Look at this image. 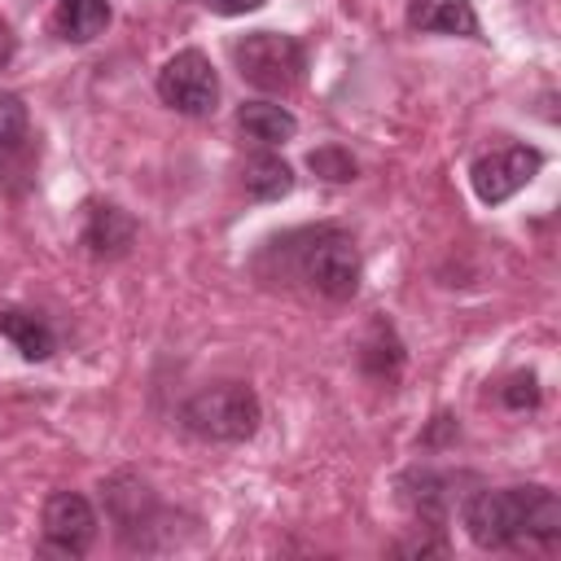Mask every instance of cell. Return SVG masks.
<instances>
[{"mask_svg": "<svg viewBox=\"0 0 561 561\" xmlns=\"http://www.w3.org/2000/svg\"><path fill=\"white\" fill-rule=\"evenodd\" d=\"M465 530L478 548H552L561 539V500L548 486L469 491L460 504Z\"/></svg>", "mask_w": 561, "mask_h": 561, "instance_id": "cell-1", "label": "cell"}, {"mask_svg": "<svg viewBox=\"0 0 561 561\" xmlns=\"http://www.w3.org/2000/svg\"><path fill=\"white\" fill-rule=\"evenodd\" d=\"M263 254H276L280 267L263 272L267 280H302L311 294L329 298V302H351L364 276V259L359 245L346 228L337 224H311V228H294L276 241H267Z\"/></svg>", "mask_w": 561, "mask_h": 561, "instance_id": "cell-2", "label": "cell"}, {"mask_svg": "<svg viewBox=\"0 0 561 561\" xmlns=\"http://www.w3.org/2000/svg\"><path fill=\"white\" fill-rule=\"evenodd\" d=\"M263 403L245 381H219L197 390L180 408V425L202 443H245L259 434Z\"/></svg>", "mask_w": 561, "mask_h": 561, "instance_id": "cell-3", "label": "cell"}, {"mask_svg": "<svg viewBox=\"0 0 561 561\" xmlns=\"http://www.w3.org/2000/svg\"><path fill=\"white\" fill-rule=\"evenodd\" d=\"M232 61L241 70V79L259 92H294L302 83L307 70V48L285 35V31H250L245 39H237Z\"/></svg>", "mask_w": 561, "mask_h": 561, "instance_id": "cell-4", "label": "cell"}, {"mask_svg": "<svg viewBox=\"0 0 561 561\" xmlns=\"http://www.w3.org/2000/svg\"><path fill=\"white\" fill-rule=\"evenodd\" d=\"M158 96L175 114L206 118L219 105V75L202 48H180L162 70H158Z\"/></svg>", "mask_w": 561, "mask_h": 561, "instance_id": "cell-5", "label": "cell"}, {"mask_svg": "<svg viewBox=\"0 0 561 561\" xmlns=\"http://www.w3.org/2000/svg\"><path fill=\"white\" fill-rule=\"evenodd\" d=\"M539 167H543V153L535 145H495V149L473 158L469 184H473L482 206H500L513 193H522L539 175Z\"/></svg>", "mask_w": 561, "mask_h": 561, "instance_id": "cell-6", "label": "cell"}, {"mask_svg": "<svg viewBox=\"0 0 561 561\" xmlns=\"http://www.w3.org/2000/svg\"><path fill=\"white\" fill-rule=\"evenodd\" d=\"M105 508H110L114 530H118V539L127 548H149V535L162 522V504H158L153 486L140 473H131V469L114 473L105 482Z\"/></svg>", "mask_w": 561, "mask_h": 561, "instance_id": "cell-7", "label": "cell"}, {"mask_svg": "<svg viewBox=\"0 0 561 561\" xmlns=\"http://www.w3.org/2000/svg\"><path fill=\"white\" fill-rule=\"evenodd\" d=\"M35 162H39V145L31 136V114L22 96L0 92V188L9 197H22L35 180Z\"/></svg>", "mask_w": 561, "mask_h": 561, "instance_id": "cell-8", "label": "cell"}, {"mask_svg": "<svg viewBox=\"0 0 561 561\" xmlns=\"http://www.w3.org/2000/svg\"><path fill=\"white\" fill-rule=\"evenodd\" d=\"M96 539V508L79 491H53L44 500V552L83 557Z\"/></svg>", "mask_w": 561, "mask_h": 561, "instance_id": "cell-9", "label": "cell"}, {"mask_svg": "<svg viewBox=\"0 0 561 561\" xmlns=\"http://www.w3.org/2000/svg\"><path fill=\"white\" fill-rule=\"evenodd\" d=\"M469 473H447V469H408L399 478V491H403V504L430 526V530H443L451 508L465 504V486Z\"/></svg>", "mask_w": 561, "mask_h": 561, "instance_id": "cell-10", "label": "cell"}, {"mask_svg": "<svg viewBox=\"0 0 561 561\" xmlns=\"http://www.w3.org/2000/svg\"><path fill=\"white\" fill-rule=\"evenodd\" d=\"M83 245L92 259H123L136 245V219L114 202H92L83 219Z\"/></svg>", "mask_w": 561, "mask_h": 561, "instance_id": "cell-11", "label": "cell"}, {"mask_svg": "<svg viewBox=\"0 0 561 561\" xmlns=\"http://www.w3.org/2000/svg\"><path fill=\"white\" fill-rule=\"evenodd\" d=\"M0 337H9L13 351H18L22 359H31V364H39V359H48V355L57 351L53 324H48L39 311H26V307H4V311H0Z\"/></svg>", "mask_w": 561, "mask_h": 561, "instance_id": "cell-12", "label": "cell"}, {"mask_svg": "<svg viewBox=\"0 0 561 561\" xmlns=\"http://www.w3.org/2000/svg\"><path fill=\"white\" fill-rule=\"evenodd\" d=\"M408 26L412 31H434V35L478 39V13H473L469 0H412L408 4Z\"/></svg>", "mask_w": 561, "mask_h": 561, "instance_id": "cell-13", "label": "cell"}, {"mask_svg": "<svg viewBox=\"0 0 561 561\" xmlns=\"http://www.w3.org/2000/svg\"><path fill=\"white\" fill-rule=\"evenodd\" d=\"M237 127H241V136H245V140H254V145L272 149V145L294 140L298 118H294L285 105H276V101H245V105L237 110Z\"/></svg>", "mask_w": 561, "mask_h": 561, "instance_id": "cell-14", "label": "cell"}, {"mask_svg": "<svg viewBox=\"0 0 561 561\" xmlns=\"http://www.w3.org/2000/svg\"><path fill=\"white\" fill-rule=\"evenodd\" d=\"M110 26V0H57L53 31L66 44H92Z\"/></svg>", "mask_w": 561, "mask_h": 561, "instance_id": "cell-15", "label": "cell"}, {"mask_svg": "<svg viewBox=\"0 0 561 561\" xmlns=\"http://www.w3.org/2000/svg\"><path fill=\"white\" fill-rule=\"evenodd\" d=\"M241 188H245L254 202H276V197H285V193L294 188V171H289L285 158H276L272 149H263V153H250V158H245V167H241Z\"/></svg>", "mask_w": 561, "mask_h": 561, "instance_id": "cell-16", "label": "cell"}, {"mask_svg": "<svg viewBox=\"0 0 561 561\" xmlns=\"http://www.w3.org/2000/svg\"><path fill=\"white\" fill-rule=\"evenodd\" d=\"M359 368L373 377V381H394L403 373V342L394 337V329L386 320H377L364 342H359Z\"/></svg>", "mask_w": 561, "mask_h": 561, "instance_id": "cell-17", "label": "cell"}, {"mask_svg": "<svg viewBox=\"0 0 561 561\" xmlns=\"http://www.w3.org/2000/svg\"><path fill=\"white\" fill-rule=\"evenodd\" d=\"M307 167H311L320 180H329V184H351V180L359 175L355 158H351L342 145H320V149H311V153H307Z\"/></svg>", "mask_w": 561, "mask_h": 561, "instance_id": "cell-18", "label": "cell"}, {"mask_svg": "<svg viewBox=\"0 0 561 561\" xmlns=\"http://www.w3.org/2000/svg\"><path fill=\"white\" fill-rule=\"evenodd\" d=\"M500 399H504L508 408H517V412H522V408H535V403H539V381H535L530 373H517V377L504 381Z\"/></svg>", "mask_w": 561, "mask_h": 561, "instance_id": "cell-19", "label": "cell"}, {"mask_svg": "<svg viewBox=\"0 0 561 561\" xmlns=\"http://www.w3.org/2000/svg\"><path fill=\"white\" fill-rule=\"evenodd\" d=\"M210 13H219V18H241V13H254V9H263L267 0H202Z\"/></svg>", "mask_w": 561, "mask_h": 561, "instance_id": "cell-20", "label": "cell"}, {"mask_svg": "<svg viewBox=\"0 0 561 561\" xmlns=\"http://www.w3.org/2000/svg\"><path fill=\"white\" fill-rule=\"evenodd\" d=\"M13 53H18V39H13V31L0 22V70L13 61Z\"/></svg>", "mask_w": 561, "mask_h": 561, "instance_id": "cell-21", "label": "cell"}, {"mask_svg": "<svg viewBox=\"0 0 561 561\" xmlns=\"http://www.w3.org/2000/svg\"><path fill=\"white\" fill-rule=\"evenodd\" d=\"M443 434H456V421H451V416H438V425L425 434V443H438Z\"/></svg>", "mask_w": 561, "mask_h": 561, "instance_id": "cell-22", "label": "cell"}]
</instances>
